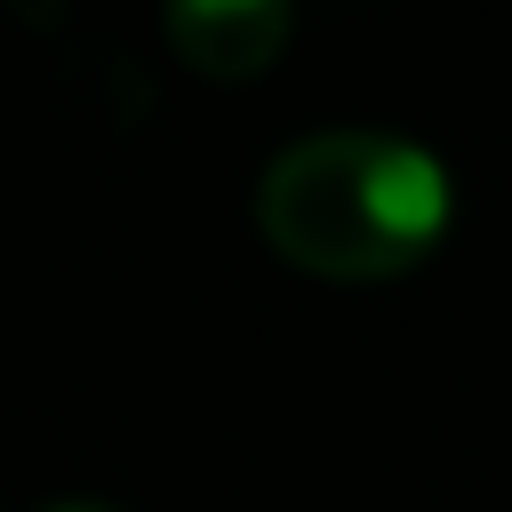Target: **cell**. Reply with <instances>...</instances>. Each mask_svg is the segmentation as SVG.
<instances>
[{"label":"cell","mask_w":512,"mask_h":512,"mask_svg":"<svg viewBox=\"0 0 512 512\" xmlns=\"http://www.w3.org/2000/svg\"><path fill=\"white\" fill-rule=\"evenodd\" d=\"M456 216L448 168L392 128H312L256 176V232L312 280H400Z\"/></svg>","instance_id":"1"},{"label":"cell","mask_w":512,"mask_h":512,"mask_svg":"<svg viewBox=\"0 0 512 512\" xmlns=\"http://www.w3.org/2000/svg\"><path fill=\"white\" fill-rule=\"evenodd\" d=\"M160 32H168V48L192 72H208V80H256L296 40V16L280 0H176L160 16Z\"/></svg>","instance_id":"2"},{"label":"cell","mask_w":512,"mask_h":512,"mask_svg":"<svg viewBox=\"0 0 512 512\" xmlns=\"http://www.w3.org/2000/svg\"><path fill=\"white\" fill-rule=\"evenodd\" d=\"M48 512H120V504H88V496H64V504H48Z\"/></svg>","instance_id":"3"}]
</instances>
